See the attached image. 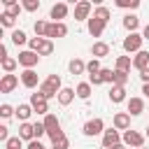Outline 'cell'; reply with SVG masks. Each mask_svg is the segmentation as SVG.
Segmentation results:
<instances>
[{"instance_id": "30", "label": "cell", "mask_w": 149, "mask_h": 149, "mask_svg": "<svg viewBox=\"0 0 149 149\" xmlns=\"http://www.w3.org/2000/svg\"><path fill=\"white\" fill-rule=\"evenodd\" d=\"M12 42H14L16 47H21V44H26V42H30V40L26 37L23 30H14V33H12Z\"/></svg>"}, {"instance_id": "33", "label": "cell", "mask_w": 149, "mask_h": 149, "mask_svg": "<svg viewBox=\"0 0 149 149\" xmlns=\"http://www.w3.org/2000/svg\"><path fill=\"white\" fill-rule=\"evenodd\" d=\"M100 70H102V68H100V61H98V58H91V61L86 63V72H88V74H98Z\"/></svg>"}, {"instance_id": "8", "label": "cell", "mask_w": 149, "mask_h": 149, "mask_svg": "<svg viewBox=\"0 0 149 149\" xmlns=\"http://www.w3.org/2000/svg\"><path fill=\"white\" fill-rule=\"evenodd\" d=\"M19 86V77L16 74H2L0 79V93H12Z\"/></svg>"}, {"instance_id": "4", "label": "cell", "mask_w": 149, "mask_h": 149, "mask_svg": "<svg viewBox=\"0 0 149 149\" xmlns=\"http://www.w3.org/2000/svg\"><path fill=\"white\" fill-rule=\"evenodd\" d=\"M30 107H33V112H37V114H49V102H47V98L37 91V93H33L30 95Z\"/></svg>"}, {"instance_id": "29", "label": "cell", "mask_w": 149, "mask_h": 149, "mask_svg": "<svg viewBox=\"0 0 149 149\" xmlns=\"http://www.w3.org/2000/svg\"><path fill=\"white\" fill-rule=\"evenodd\" d=\"M49 33V23L47 21H35V35L37 37H47Z\"/></svg>"}, {"instance_id": "32", "label": "cell", "mask_w": 149, "mask_h": 149, "mask_svg": "<svg viewBox=\"0 0 149 149\" xmlns=\"http://www.w3.org/2000/svg\"><path fill=\"white\" fill-rule=\"evenodd\" d=\"M93 16H95V19H100V21H105V23H107V21H109V9H107V7H102V5H100V7H95V12H93Z\"/></svg>"}, {"instance_id": "5", "label": "cell", "mask_w": 149, "mask_h": 149, "mask_svg": "<svg viewBox=\"0 0 149 149\" xmlns=\"http://www.w3.org/2000/svg\"><path fill=\"white\" fill-rule=\"evenodd\" d=\"M100 133H105V121H102L100 116H95V119H88V121L84 123V135L93 137V135H100Z\"/></svg>"}, {"instance_id": "43", "label": "cell", "mask_w": 149, "mask_h": 149, "mask_svg": "<svg viewBox=\"0 0 149 149\" xmlns=\"http://www.w3.org/2000/svg\"><path fill=\"white\" fill-rule=\"evenodd\" d=\"M88 84H91V86H100V84H105V81H102L100 72H98V74H88Z\"/></svg>"}, {"instance_id": "19", "label": "cell", "mask_w": 149, "mask_h": 149, "mask_svg": "<svg viewBox=\"0 0 149 149\" xmlns=\"http://www.w3.org/2000/svg\"><path fill=\"white\" fill-rule=\"evenodd\" d=\"M42 123H44V128H47V135H49V133H56V130H61V121L56 119V114H47Z\"/></svg>"}, {"instance_id": "45", "label": "cell", "mask_w": 149, "mask_h": 149, "mask_svg": "<svg viewBox=\"0 0 149 149\" xmlns=\"http://www.w3.org/2000/svg\"><path fill=\"white\" fill-rule=\"evenodd\" d=\"M26 149H47V147H44L40 140H33V142H28V147H26Z\"/></svg>"}, {"instance_id": "21", "label": "cell", "mask_w": 149, "mask_h": 149, "mask_svg": "<svg viewBox=\"0 0 149 149\" xmlns=\"http://www.w3.org/2000/svg\"><path fill=\"white\" fill-rule=\"evenodd\" d=\"M109 100H112L114 105H116V102H123V100H126V86H112Z\"/></svg>"}, {"instance_id": "44", "label": "cell", "mask_w": 149, "mask_h": 149, "mask_svg": "<svg viewBox=\"0 0 149 149\" xmlns=\"http://www.w3.org/2000/svg\"><path fill=\"white\" fill-rule=\"evenodd\" d=\"M54 147H56V149H68V147H70V140H68V137H63V140H58Z\"/></svg>"}, {"instance_id": "7", "label": "cell", "mask_w": 149, "mask_h": 149, "mask_svg": "<svg viewBox=\"0 0 149 149\" xmlns=\"http://www.w3.org/2000/svg\"><path fill=\"white\" fill-rule=\"evenodd\" d=\"M116 144H121L119 130H116V128H107V130L102 133V147H105V149H112V147H116Z\"/></svg>"}, {"instance_id": "25", "label": "cell", "mask_w": 149, "mask_h": 149, "mask_svg": "<svg viewBox=\"0 0 149 149\" xmlns=\"http://www.w3.org/2000/svg\"><path fill=\"white\" fill-rule=\"evenodd\" d=\"M2 5L7 7V14H9V16L16 19V16L21 14V5H19V2H14V0H2Z\"/></svg>"}, {"instance_id": "27", "label": "cell", "mask_w": 149, "mask_h": 149, "mask_svg": "<svg viewBox=\"0 0 149 149\" xmlns=\"http://www.w3.org/2000/svg\"><path fill=\"white\" fill-rule=\"evenodd\" d=\"M68 68H70V72H72V74H81V72L86 70V63H84L81 58H72Z\"/></svg>"}, {"instance_id": "3", "label": "cell", "mask_w": 149, "mask_h": 149, "mask_svg": "<svg viewBox=\"0 0 149 149\" xmlns=\"http://www.w3.org/2000/svg\"><path fill=\"white\" fill-rule=\"evenodd\" d=\"M142 35H137V33H128V37L123 40V51H128V54H137V51H142Z\"/></svg>"}, {"instance_id": "28", "label": "cell", "mask_w": 149, "mask_h": 149, "mask_svg": "<svg viewBox=\"0 0 149 149\" xmlns=\"http://www.w3.org/2000/svg\"><path fill=\"white\" fill-rule=\"evenodd\" d=\"M74 91H77V98L86 100V98L91 95V84H88V81H81V84H79V86H77Z\"/></svg>"}, {"instance_id": "39", "label": "cell", "mask_w": 149, "mask_h": 149, "mask_svg": "<svg viewBox=\"0 0 149 149\" xmlns=\"http://www.w3.org/2000/svg\"><path fill=\"white\" fill-rule=\"evenodd\" d=\"M23 9L26 12H37L40 9V0H23Z\"/></svg>"}, {"instance_id": "51", "label": "cell", "mask_w": 149, "mask_h": 149, "mask_svg": "<svg viewBox=\"0 0 149 149\" xmlns=\"http://www.w3.org/2000/svg\"><path fill=\"white\" fill-rule=\"evenodd\" d=\"M112 149H126V144H116V147H112Z\"/></svg>"}, {"instance_id": "18", "label": "cell", "mask_w": 149, "mask_h": 149, "mask_svg": "<svg viewBox=\"0 0 149 149\" xmlns=\"http://www.w3.org/2000/svg\"><path fill=\"white\" fill-rule=\"evenodd\" d=\"M74 95H77V91H74V88H68V86H63V88H61V93H58V102L65 107V105H70V102L74 100Z\"/></svg>"}, {"instance_id": "37", "label": "cell", "mask_w": 149, "mask_h": 149, "mask_svg": "<svg viewBox=\"0 0 149 149\" xmlns=\"http://www.w3.org/2000/svg\"><path fill=\"white\" fill-rule=\"evenodd\" d=\"M12 114H16V109H14L12 105H7V102H5V105H0V116H2V119H9Z\"/></svg>"}, {"instance_id": "26", "label": "cell", "mask_w": 149, "mask_h": 149, "mask_svg": "<svg viewBox=\"0 0 149 149\" xmlns=\"http://www.w3.org/2000/svg\"><path fill=\"white\" fill-rule=\"evenodd\" d=\"M0 65H2L5 74H12V72L16 70V65H19V61H16V58H12V56H7L5 61H0Z\"/></svg>"}, {"instance_id": "1", "label": "cell", "mask_w": 149, "mask_h": 149, "mask_svg": "<svg viewBox=\"0 0 149 149\" xmlns=\"http://www.w3.org/2000/svg\"><path fill=\"white\" fill-rule=\"evenodd\" d=\"M61 88H63V86H61V77H58V74H49V77H47V79L40 84V93H42L47 100H51L54 95L58 98Z\"/></svg>"}, {"instance_id": "24", "label": "cell", "mask_w": 149, "mask_h": 149, "mask_svg": "<svg viewBox=\"0 0 149 149\" xmlns=\"http://www.w3.org/2000/svg\"><path fill=\"white\" fill-rule=\"evenodd\" d=\"M30 114H33V107H30V105H26V102H23V105H19V107H16V119H21V123H26Z\"/></svg>"}, {"instance_id": "12", "label": "cell", "mask_w": 149, "mask_h": 149, "mask_svg": "<svg viewBox=\"0 0 149 149\" xmlns=\"http://www.w3.org/2000/svg\"><path fill=\"white\" fill-rule=\"evenodd\" d=\"M21 84H23L26 88H35V86L40 84L37 72H35V70H23V72H21Z\"/></svg>"}, {"instance_id": "16", "label": "cell", "mask_w": 149, "mask_h": 149, "mask_svg": "<svg viewBox=\"0 0 149 149\" xmlns=\"http://www.w3.org/2000/svg\"><path fill=\"white\" fill-rule=\"evenodd\" d=\"M144 112V100L142 98H130L128 100V114L130 116H137V114H142Z\"/></svg>"}, {"instance_id": "15", "label": "cell", "mask_w": 149, "mask_h": 149, "mask_svg": "<svg viewBox=\"0 0 149 149\" xmlns=\"http://www.w3.org/2000/svg\"><path fill=\"white\" fill-rule=\"evenodd\" d=\"M105 21H100V19H95V16H91L88 19V33L93 35V37H100L102 35V30H105Z\"/></svg>"}, {"instance_id": "42", "label": "cell", "mask_w": 149, "mask_h": 149, "mask_svg": "<svg viewBox=\"0 0 149 149\" xmlns=\"http://www.w3.org/2000/svg\"><path fill=\"white\" fill-rule=\"evenodd\" d=\"M100 77H102V81H112V84H114V72H112L109 68H102V70H100Z\"/></svg>"}, {"instance_id": "31", "label": "cell", "mask_w": 149, "mask_h": 149, "mask_svg": "<svg viewBox=\"0 0 149 149\" xmlns=\"http://www.w3.org/2000/svg\"><path fill=\"white\" fill-rule=\"evenodd\" d=\"M116 7H121V9H137L140 0H116Z\"/></svg>"}, {"instance_id": "34", "label": "cell", "mask_w": 149, "mask_h": 149, "mask_svg": "<svg viewBox=\"0 0 149 149\" xmlns=\"http://www.w3.org/2000/svg\"><path fill=\"white\" fill-rule=\"evenodd\" d=\"M5 149H23V140L16 135V137H9L7 142H5Z\"/></svg>"}, {"instance_id": "47", "label": "cell", "mask_w": 149, "mask_h": 149, "mask_svg": "<svg viewBox=\"0 0 149 149\" xmlns=\"http://www.w3.org/2000/svg\"><path fill=\"white\" fill-rule=\"evenodd\" d=\"M140 79H142V81H144V84H149V68H147V70H142V72H140Z\"/></svg>"}, {"instance_id": "54", "label": "cell", "mask_w": 149, "mask_h": 149, "mask_svg": "<svg viewBox=\"0 0 149 149\" xmlns=\"http://www.w3.org/2000/svg\"><path fill=\"white\" fill-rule=\"evenodd\" d=\"M142 149H144V147H142Z\"/></svg>"}, {"instance_id": "6", "label": "cell", "mask_w": 149, "mask_h": 149, "mask_svg": "<svg viewBox=\"0 0 149 149\" xmlns=\"http://www.w3.org/2000/svg\"><path fill=\"white\" fill-rule=\"evenodd\" d=\"M19 65H23L26 70H33L35 65H37V61H40V54H35V51H30V49H26V51H21L19 54Z\"/></svg>"}, {"instance_id": "10", "label": "cell", "mask_w": 149, "mask_h": 149, "mask_svg": "<svg viewBox=\"0 0 149 149\" xmlns=\"http://www.w3.org/2000/svg\"><path fill=\"white\" fill-rule=\"evenodd\" d=\"M88 14H91V2H88V0H81V2H77V5H74V19H77V21L91 19Z\"/></svg>"}, {"instance_id": "48", "label": "cell", "mask_w": 149, "mask_h": 149, "mask_svg": "<svg viewBox=\"0 0 149 149\" xmlns=\"http://www.w3.org/2000/svg\"><path fill=\"white\" fill-rule=\"evenodd\" d=\"M5 58H7V47L0 44V61H5Z\"/></svg>"}, {"instance_id": "14", "label": "cell", "mask_w": 149, "mask_h": 149, "mask_svg": "<svg viewBox=\"0 0 149 149\" xmlns=\"http://www.w3.org/2000/svg\"><path fill=\"white\" fill-rule=\"evenodd\" d=\"M68 16V5L65 2H56L54 7H51V19H54V23H61V19H65Z\"/></svg>"}, {"instance_id": "41", "label": "cell", "mask_w": 149, "mask_h": 149, "mask_svg": "<svg viewBox=\"0 0 149 149\" xmlns=\"http://www.w3.org/2000/svg\"><path fill=\"white\" fill-rule=\"evenodd\" d=\"M0 23H2L5 28H12V26H14V16H9L7 12H2V14H0Z\"/></svg>"}, {"instance_id": "53", "label": "cell", "mask_w": 149, "mask_h": 149, "mask_svg": "<svg viewBox=\"0 0 149 149\" xmlns=\"http://www.w3.org/2000/svg\"><path fill=\"white\" fill-rule=\"evenodd\" d=\"M51 149H56V147H51Z\"/></svg>"}, {"instance_id": "23", "label": "cell", "mask_w": 149, "mask_h": 149, "mask_svg": "<svg viewBox=\"0 0 149 149\" xmlns=\"http://www.w3.org/2000/svg\"><path fill=\"white\" fill-rule=\"evenodd\" d=\"M130 68H133V61H130V56H119L116 58V70L119 72H130Z\"/></svg>"}, {"instance_id": "9", "label": "cell", "mask_w": 149, "mask_h": 149, "mask_svg": "<svg viewBox=\"0 0 149 149\" xmlns=\"http://www.w3.org/2000/svg\"><path fill=\"white\" fill-rule=\"evenodd\" d=\"M114 128L116 130H130V114L128 112H116L114 114Z\"/></svg>"}, {"instance_id": "50", "label": "cell", "mask_w": 149, "mask_h": 149, "mask_svg": "<svg viewBox=\"0 0 149 149\" xmlns=\"http://www.w3.org/2000/svg\"><path fill=\"white\" fill-rule=\"evenodd\" d=\"M142 93H144V95L149 98V84H142Z\"/></svg>"}, {"instance_id": "22", "label": "cell", "mask_w": 149, "mask_h": 149, "mask_svg": "<svg viewBox=\"0 0 149 149\" xmlns=\"http://www.w3.org/2000/svg\"><path fill=\"white\" fill-rule=\"evenodd\" d=\"M137 26H140V19H137L135 14H126V16H123V28H126V30L135 33V30H137Z\"/></svg>"}, {"instance_id": "38", "label": "cell", "mask_w": 149, "mask_h": 149, "mask_svg": "<svg viewBox=\"0 0 149 149\" xmlns=\"http://www.w3.org/2000/svg\"><path fill=\"white\" fill-rule=\"evenodd\" d=\"M33 130H35V140H40L42 135H47V128H44L42 121H35V123H33Z\"/></svg>"}, {"instance_id": "2", "label": "cell", "mask_w": 149, "mask_h": 149, "mask_svg": "<svg viewBox=\"0 0 149 149\" xmlns=\"http://www.w3.org/2000/svg\"><path fill=\"white\" fill-rule=\"evenodd\" d=\"M144 137H147V135H142V133H137V130H126L121 140H123V144L130 147V149H142V147H144Z\"/></svg>"}, {"instance_id": "35", "label": "cell", "mask_w": 149, "mask_h": 149, "mask_svg": "<svg viewBox=\"0 0 149 149\" xmlns=\"http://www.w3.org/2000/svg\"><path fill=\"white\" fill-rule=\"evenodd\" d=\"M51 51H54V42L44 37V42H42V47H40V51H37V54H40V56H49Z\"/></svg>"}, {"instance_id": "40", "label": "cell", "mask_w": 149, "mask_h": 149, "mask_svg": "<svg viewBox=\"0 0 149 149\" xmlns=\"http://www.w3.org/2000/svg\"><path fill=\"white\" fill-rule=\"evenodd\" d=\"M42 42H44V37H30V42H28V47H30V51H40V47H42Z\"/></svg>"}, {"instance_id": "13", "label": "cell", "mask_w": 149, "mask_h": 149, "mask_svg": "<svg viewBox=\"0 0 149 149\" xmlns=\"http://www.w3.org/2000/svg\"><path fill=\"white\" fill-rule=\"evenodd\" d=\"M133 68H137L140 72H142V70H147V68H149V51H144V49H142V51H137V54H135V58H133Z\"/></svg>"}, {"instance_id": "46", "label": "cell", "mask_w": 149, "mask_h": 149, "mask_svg": "<svg viewBox=\"0 0 149 149\" xmlns=\"http://www.w3.org/2000/svg\"><path fill=\"white\" fill-rule=\"evenodd\" d=\"M0 140H2V142H7V140H9V133H7V126H0Z\"/></svg>"}, {"instance_id": "20", "label": "cell", "mask_w": 149, "mask_h": 149, "mask_svg": "<svg viewBox=\"0 0 149 149\" xmlns=\"http://www.w3.org/2000/svg\"><path fill=\"white\" fill-rule=\"evenodd\" d=\"M19 137H21V140H28V142H33V140H35L33 123H28V121H26V123H21V126H19Z\"/></svg>"}, {"instance_id": "36", "label": "cell", "mask_w": 149, "mask_h": 149, "mask_svg": "<svg viewBox=\"0 0 149 149\" xmlns=\"http://www.w3.org/2000/svg\"><path fill=\"white\" fill-rule=\"evenodd\" d=\"M126 81H128V74L114 70V84H112V86H126Z\"/></svg>"}, {"instance_id": "11", "label": "cell", "mask_w": 149, "mask_h": 149, "mask_svg": "<svg viewBox=\"0 0 149 149\" xmlns=\"http://www.w3.org/2000/svg\"><path fill=\"white\" fill-rule=\"evenodd\" d=\"M68 35V26L61 21V23H49V33H47V40H54V37H65Z\"/></svg>"}, {"instance_id": "49", "label": "cell", "mask_w": 149, "mask_h": 149, "mask_svg": "<svg viewBox=\"0 0 149 149\" xmlns=\"http://www.w3.org/2000/svg\"><path fill=\"white\" fill-rule=\"evenodd\" d=\"M142 37H144V40H149V23L144 26V30H142Z\"/></svg>"}, {"instance_id": "17", "label": "cell", "mask_w": 149, "mask_h": 149, "mask_svg": "<svg viewBox=\"0 0 149 149\" xmlns=\"http://www.w3.org/2000/svg\"><path fill=\"white\" fill-rule=\"evenodd\" d=\"M91 54H93V58H105L107 54H109V44L107 42H95L93 47H91Z\"/></svg>"}, {"instance_id": "52", "label": "cell", "mask_w": 149, "mask_h": 149, "mask_svg": "<svg viewBox=\"0 0 149 149\" xmlns=\"http://www.w3.org/2000/svg\"><path fill=\"white\" fill-rule=\"evenodd\" d=\"M147 137H149V126H147Z\"/></svg>"}]
</instances>
